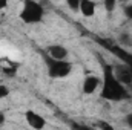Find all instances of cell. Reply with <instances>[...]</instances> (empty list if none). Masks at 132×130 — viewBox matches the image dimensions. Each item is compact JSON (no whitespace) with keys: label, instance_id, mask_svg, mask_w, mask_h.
Masks as SVG:
<instances>
[{"label":"cell","instance_id":"cell-19","mask_svg":"<svg viewBox=\"0 0 132 130\" xmlns=\"http://www.w3.org/2000/svg\"><path fill=\"white\" fill-rule=\"evenodd\" d=\"M3 121H5V115H3V113L0 112V126L3 124Z\"/></svg>","mask_w":132,"mask_h":130},{"label":"cell","instance_id":"cell-10","mask_svg":"<svg viewBox=\"0 0 132 130\" xmlns=\"http://www.w3.org/2000/svg\"><path fill=\"white\" fill-rule=\"evenodd\" d=\"M103 8L106 9V12H112L117 8V2L115 0H104L103 2Z\"/></svg>","mask_w":132,"mask_h":130},{"label":"cell","instance_id":"cell-16","mask_svg":"<svg viewBox=\"0 0 132 130\" xmlns=\"http://www.w3.org/2000/svg\"><path fill=\"white\" fill-rule=\"evenodd\" d=\"M6 8H8V2L6 0H0V11L6 9Z\"/></svg>","mask_w":132,"mask_h":130},{"label":"cell","instance_id":"cell-8","mask_svg":"<svg viewBox=\"0 0 132 130\" xmlns=\"http://www.w3.org/2000/svg\"><path fill=\"white\" fill-rule=\"evenodd\" d=\"M95 9H97L95 2H92V0H80V9H78V12L83 17H94L95 15Z\"/></svg>","mask_w":132,"mask_h":130},{"label":"cell","instance_id":"cell-2","mask_svg":"<svg viewBox=\"0 0 132 130\" xmlns=\"http://www.w3.org/2000/svg\"><path fill=\"white\" fill-rule=\"evenodd\" d=\"M43 15H45V9H43V5L38 3V2H32V0H26L23 2V6L20 9V20L26 25H35V23H40L43 20Z\"/></svg>","mask_w":132,"mask_h":130},{"label":"cell","instance_id":"cell-5","mask_svg":"<svg viewBox=\"0 0 132 130\" xmlns=\"http://www.w3.org/2000/svg\"><path fill=\"white\" fill-rule=\"evenodd\" d=\"M25 119L28 123V126L34 130H43L46 127V118L40 113H37L35 110H26L25 112Z\"/></svg>","mask_w":132,"mask_h":130},{"label":"cell","instance_id":"cell-3","mask_svg":"<svg viewBox=\"0 0 132 130\" xmlns=\"http://www.w3.org/2000/svg\"><path fill=\"white\" fill-rule=\"evenodd\" d=\"M112 67V73L114 77L117 78V81L125 86L126 89L128 87H132V70L131 66L128 63H117V64L111 66Z\"/></svg>","mask_w":132,"mask_h":130},{"label":"cell","instance_id":"cell-6","mask_svg":"<svg viewBox=\"0 0 132 130\" xmlns=\"http://www.w3.org/2000/svg\"><path fill=\"white\" fill-rule=\"evenodd\" d=\"M46 52H48V58L51 60H55V61H66L68 58V49L66 46L60 44V43H54V44H49L46 48Z\"/></svg>","mask_w":132,"mask_h":130},{"label":"cell","instance_id":"cell-15","mask_svg":"<svg viewBox=\"0 0 132 130\" xmlns=\"http://www.w3.org/2000/svg\"><path fill=\"white\" fill-rule=\"evenodd\" d=\"M125 124H126L129 129H132V112H131V113H128V115L125 116Z\"/></svg>","mask_w":132,"mask_h":130},{"label":"cell","instance_id":"cell-11","mask_svg":"<svg viewBox=\"0 0 132 130\" xmlns=\"http://www.w3.org/2000/svg\"><path fill=\"white\" fill-rule=\"evenodd\" d=\"M66 5H68L69 9H72L75 12H78V9H80V0H68Z\"/></svg>","mask_w":132,"mask_h":130},{"label":"cell","instance_id":"cell-14","mask_svg":"<svg viewBox=\"0 0 132 130\" xmlns=\"http://www.w3.org/2000/svg\"><path fill=\"white\" fill-rule=\"evenodd\" d=\"M98 127H100V130H115L111 124H109V123H106V121H100Z\"/></svg>","mask_w":132,"mask_h":130},{"label":"cell","instance_id":"cell-7","mask_svg":"<svg viewBox=\"0 0 132 130\" xmlns=\"http://www.w3.org/2000/svg\"><path fill=\"white\" fill-rule=\"evenodd\" d=\"M100 78L95 77V75H88L85 80H83V84H81V89H83V94L86 95H91L94 94L97 89L100 87Z\"/></svg>","mask_w":132,"mask_h":130},{"label":"cell","instance_id":"cell-12","mask_svg":"<svg viewBox=\"0 0 132 130\" xmlns=\"http://www.w3.org/2000/svg\"><path fill=\"white\" fill-rule=\"evenodd\" d=\"M123 12H125V15L132 20V3H128V5H125V8H123Z\"/></svg>","mask_w":132,"mask_h":130},{"label":"cell","instance_id":"cell-9","mask_svg":"<svg viewBox=\"0 0 132 130\" xmlns=\"http://www.w3.org/2000/svg\"><path fill=\"white\" fill-rule=\"evenodd\" d=\"M118 43L121 48L125 49H132V34L131 32H121L118 37H117Z\"/></svg>","mask_w":132,"mask_h":130},{"label":"cell","instance_id":"cell-18","mask_svg":"<svg viewBox=\"0 0 132 130\" xmlns=\"http://www.w3.org/2000/svg\"><path fill=\"white\" fill-rule=\"evenodd\" d=\"M125 63H128V64L131 66V70H132V57H128V58H126V61H125Z\"/></svg>","mask_w":132,"mask_h":130},{"label":"cell","instance_id":"cell-17","mask_svg":"<svg viewBox=\"0 0 132 130\" xmlns=\"http://www.w3.org/2000/svg\"><path fill=\"white\" fill-rule=\"evenodd\" d=\"M77 130H97V129L89 127V126H78V129H77Z\"/></svg>","mask_w":132,"mask_h":130},{"label":"cell","instance_id":"cell-13","mask_svg":"<svg viewBox=\"0 0 132 130\" xmlns=\"http://www.w3.org/2000/svg\"><path fill=\"white\" fill-rule=\"evenodd\" d=\"M8 95H9V89H8L6 86L0 84V99H2V98H6Z\"/></svg>","mask_w":132,"mask_h":130},{"label":"cell","instance_id":"cell-1","mask_svg":"<svg viewBox=\"0 0 132 130\" xmlns=\"http://www.w3.org/2000/svg\"><path fill=\"white\" fill-rule=\"evenodd\" d=\"M101 97L108 101H121L128 97V89L121 86L117 78L112 73L111 66L103 67V89H101Z\"/></svg>","mask_w":132,"mask_h":130},{"label":"cell","instance_id":"cell-4","mask_svg":"<svg viewBox=\"0 0 132 130\" xmlns=\"http://www.w3.org/2000/svg\"><path fill=\"white\" fill-rule=\"evenodd\" d=\"M48 70H49L51 77L63 78V77H68L72 72V64L69 61H55V60L48 58Z\"/></svg>","mask_w":132,"mask_h":130}]
</instances>
